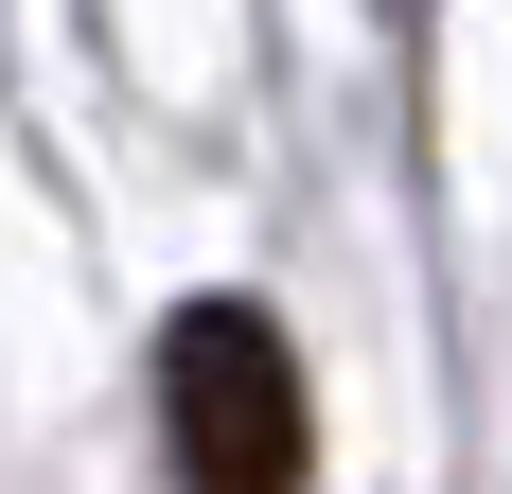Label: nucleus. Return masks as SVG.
<instances>
[{
    "label": "nucleus",
    "mask_w": 512,
    "mask_h": 494,
    "mask_svg": "<svg viewBox=\"0 0 512 494\" xmlns=\"http://www.w3.org/2000/svg\"><path fill=\"white\" fill-rule=\"evenodd\" d=\"M389 18H407V0H389Z\"/></svg>",
    "instance_id": "f03ea898"
},
{
    "label": "nucleus",
    "mask_w": 512,
    "mask_h": 494,
    "mask_svg": "<svg viewBox=\"0 0 512 494\" xmlns=\"http://www.w3.org/2000/svg\"><path fill=\"white\" fill-rule=\"evenodd\" d=\"M159 424L195 494H301V353L265 336V300H177L159 318Z\"/></svg>",
    "instance_id": "f257e3e1"
}]
</instances>
